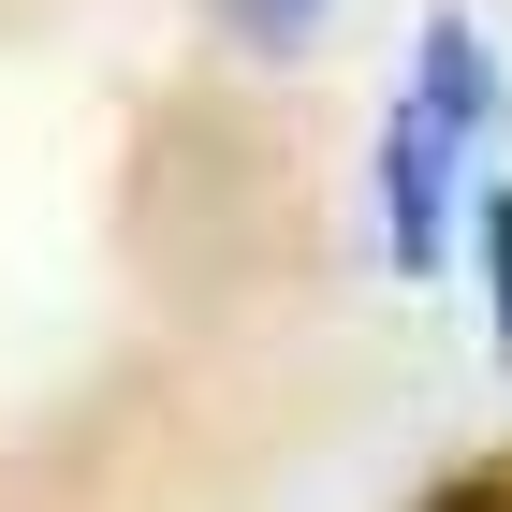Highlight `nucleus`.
Segmentation results:
<instances>
[{
  "mask_svg": "<svg viewBox=\"0 0 512 512\" xmlns=\"http://www.w3.org/2000/svg\"><path fill=\"white\" fill-rule=\"evenodd\" d=\"M381 191H395V264L439 278V118H425V103L381 132Z\"/></svg>",
  "mask_w": 512,
  "mask_h": 512,
  "instance_id": "nucleus-1",
  "label": "nucleus"
},
{
  "mask_svg": "<svg viewBox=\"0 0 512 512\" xmlns=\"http://www.w3.org/2000/svg\"><path fill=\"white\" fill-rule=\"evenodd\" d=\"M410 103H425L439 132H483V118H498V74H483V30H469V15H425V88H410Z\"/></svg>",
  "mask_w": 512,
  "mask_h": 512,
  "instance_id": "nucleus-2",
  "label": "nucleus"
},
{
  "mask_svg": "<svg viewBox=\"0 0 512 512\" xmlns=\"http://www.w3.org/2000/svg\"><path fill=\"white\" fill-rule=\"evenodd\" d=\"M308 15H322V0H220V30L264 44V59H293V44H308Z\"/></svg>",
  "mask_w": 512,
  "mask_h": 512,
  "instance_id": "nucleus-3",
  "label": "nucleus"
},
{
  "mask_svg": "<svg viewBox=\"0 0 512 512\" xmlns=\"http://www.w3.org/2000/svg\"><path fill=\"white\" fill-rule=\"evenodd\" d=\"M483 278H498V352H512V191H483Z\"/></svg>",
  "mask_w": 512,
  "mask_h": 512,
  "instance_id": "nucleus-4",
  "label": "nucleus"
},
{
  "mask_svg": "<svg viewBox=\"0 0 512 512\" xmlns=\"http://www.w3.org/2000/svg\"><path fill=\"white\" fill-rule=\"evenodd\" d=\"M439 512H512V483H469V498H439Z\"/></svg>",
  "mask_w": 512,
  "mask_h": 512,
  "instance_id": "nucleus-5",
  "label": "nucleus"
}]
</instances>
